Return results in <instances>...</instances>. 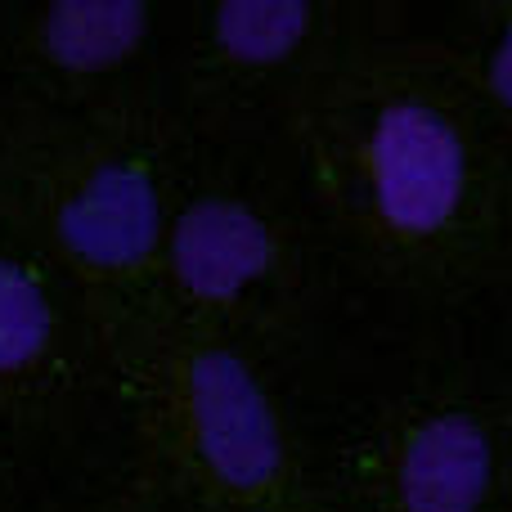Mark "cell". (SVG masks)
Instances as JSON below:
<instances>
[{
	"instance_id": "8",
	"label": "cell",
	"mask_w": 512,
	"mask_h": 512,
	"mask_svg": "<svg viewBox=\"0 0 512 512\" xmlns=\"http://www.w3.org/2000/svg\"><path fill=\"white\" fill-rule=\"evenodd\" d=\"M495 486V445L477 414L436 409L400 432L387 468L396 512H481Z\"/></svg>"
},
{
	"instance_id": "6",
	"label": "cell",
	"mask_w": 512,
	"mask_h": 512,
	"mask_svg": "<svg viewBox=\"0 0 512 512\" xmlns=\"http://www.w3.org/2000/svg\"><path fill=\"white\" fill-rule=\"evenodd\" d=\"M328 36L315 0H207L185 5L171 95L198 140H239L279 90L297 86Z\"/></svg>"
},
{
	"instance_id": "4",
	"label": "cell",
	"mask_w": 512,
	"mask_h": 512,
	"mask_svg": "<svg viewBox=\"0 0 512 512\" xmlns=\"http://www.w3.org/2000/svg\"><path fill=\"white\" fill-rule=\"evenodd\" d=\"M292 283L297 234L283 207L234 162V144L194 135L162 239L153 310L261 355Z\"/></svg>"
},
{
	"instance_id": "12",
	"label": "cell",
	"mask_w": 512,
	"mask_h": 512,
	"mask_svg": "<svg viewBox=\"0 0 512 512\" xmlns=\"http://www.w3.org/2000/svg\"><path fill=\"white\" fill-rule=\"evenodd\" d=\"M225 512H310L306 504H297V495L288 499H265V504H248V508H225Z\"/></svg>"
},
{
	"instance_id": "3",
	"label": "cell",
	"mask_w": 512,
	"mask_h": 512,
	"mask_svg": "<svg viewBox=\"0 0 512 512\" xmlns=\"http://www.w3.org/2000/svg\"><path fill=\"white\" fill-rule=\"evenodd\" d=\"M113 423V333L81 288L0 221V472L41 481Z\"/></svg>"
},
{
	"instance_id": "1",
	"label": "cell",
	"mask_w": 512,
	"mask_h": 512,
	"mask_svg": "<svg viewBox=\"0 0 512 512\" xmlns=\"http://www.w3.org/2000/svg\"><path fill=\"white\" fill-rule=\"evenodd\" d=\"M189 149L171 90L104 108L0 99V221L77 283L113 337L153 310Z\"/></svg>"
},
{
	"instance_id": "9",
	"label": "cell",
	"mask_w": 512,
	"mask_h": 512,
	"mask_svg": "<svg viewBox=\"0 0 512 512\" xmlns=\"http://www.w3.org/2000/svg\"><path fill=\"white\" fill-rule=\"evenodd\" d=\"M77 512H176V508H171L162 495H153L144 481L122 477L117 486H108V490H99L95 499H86Z\"/></svg>"
},
{
	"instance_id": "11",
	"label": "cell",
	"mask_w": 512,
	"mask_h": 512,
	"mask_svg": "<svg viewBox=\"0 0 512 512\" xmlns=\"http://www.w3.org/2000/svg\"><path fill=\"white\" fill-rule=\"evenodd\" d=\"M0 512H45L41 481H23L14 472H0Z\"/></svg>"
},
{
	"instance_id": "13",
	"label": "cell",
	"mask_w": 512,
	"mask_h": 512,
	"mask_svg": "<svg viewBox=\"0 0 512 512\" xmlns=\"http://www.w3.org/2000/svg\"><path fill=\"white\" fill-rule=\"evenodd\" d=\"M0 45H5V5H0Z\"/></svg>"
},
{
	"instance_id": "10",
	"label": "cell",
	"mask_w": 512,
	"mask_h": 512,
	"mask_svg": "<svg viewBox=\"0 0 512 512\" xmlns=\"http://www.w3.org/2000/svg\"><path fill=\"white\" fill-rule=\"evenodd\" d=\"M486 86H490V95H495V104L512 113V18L504 23V32H499L495 50H490V59H486Z\"/></svg>"
},
{
	"instance_id": "2",
	"label": "cell",
	"mask_w": 512,
	"mask_h": 512,
	"mask_svg": "<svg viewBox=\"0 0 512 512\" xmlns=\"http://www.w3.org/2000/svg\"><path fill=\"white\" fill-rule=\"evenodd\" d=\"M113 427L131 477L176 512L288 499L297 459L265 355L221 333L140 315L113 337Z\"/></svg>"
},
{
	"instance_id": "7",
	"label": "cell",
	"mask_w": 512,
	"mask_h": 512,
	"mask_svg": "<svg viewBox=\"0 0 512 512\" xmlns=\"http://www.w3.org/2000/svg\"><path fill=\"white\" fill-rule=\"evenodd\" d=\"M342 180L369 230L387 243H432L468 198V144L445 108L418 95H382L342 140Z\"/></svg>"
},
{
	"instance_id": "5",
	"label": "cell",
	"mask_w": 512,
	"mask_h": 512,
	"mask_svg": "<svg viewBox=\"0 0 512 512\" xmlns=\"http://www.w3.org/2000/svg\"><path fill=\"white\" fill-rule=\"evenodd\" d=\"M185 5L167 0H18L5 5L0 99L104 108L171 90Z\"/></svg>"
}]
</instances>
